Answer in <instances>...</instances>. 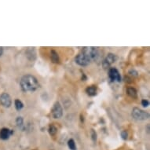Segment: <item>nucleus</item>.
<instances>
[{
	"instance_id": "f257e3e1",
	"label": "nucleus",
	"mask_w": 150,
	"mask_h": 150,
	"mask_svg": "<svg viewBox=\"0 0 150 150\" xmlns=\"http://www.w3.org/2000/svg\"><path fill=\"white\" fill-rule=\"evenodd\" d=\"M20 86L24 92H34L40 87V83L34 76L28 74L22 76L20 81Z\"/></svg>"
},
{
	"instance_id": "f03ea898",
	"label": "nucleus",
	"mask_w": 150,
	"mask_h": 150,
	"mask_svg": "<svg viewBox=\"0 0 150 150\" xmlns=\"http://www.w3.org/2000/svg\"><path fill=\"white\" fill-rule=\"evenodd\" d=\"M131 116L136 120H146L149 118V113L148 112L142 110L139 108H134L131 112Z\"/></svg>"
},
{
	"instance_id": "7ed1b4c3",
	"label": "nucleus",
	"mask_w": 150,
	"mask_h": 150,
	"mask_svg": "<svg viewBox=\"0 0 150 150\" xmlns=\"http://www.w3.org/2000/svg\"><path fill=\"white\" fill-rule=\"evenodd\" d=\"M75 62L77 64H79V66L84 67L87 66V65L91 64V59L84 52L81 51L79 54L76 55V57L75 58Z\"/></svg>"
},
{
	"instance_id": "20e7f679",
	"label": "nucleus",
	"mask_w": 150,
	"mask_h": 150,
	"mask_svg": "<svg viewBox=\"0 0 150 150\" xmlns=\"http://www.w3.org/2000/svg\"><path fill=\"white\" fill-rule=\"evenodd\" d=\"M82 51L84 52L91 58V61H93H93H96L99 57V51L98 48H96V47H84L82 50Z\"/></svg>"
},
{
	"instance_id": "39448f33",
	"label": "nucleus",
	"mask_w": 150,
	"mask_h": 150,
	"mask_svg": "<svg viewBox=\"0 0 150 150\" xmlns=\"http://www.w3.org/2000/svg\"><path fill=\"white\" fill-rule=\"evenodd\" d=\"M52 116L54 119L62 118L63 116V108H62V105L60 104L59 101H56L53 105V108L51 109Z\"/></svg>"
},
{
	"instance_id": "423d86ee",
	"label": "nucleus",
	"mask_w": 150,
	"mask_h": 150,
	"mask_svg": "<svg viewBox=\"0 0 150 150\" xmlns=\"http://www.w3.org/2000/svg\"><path fill=\"white\" fill-rule=\"evenodd\" d=\"M117 59H118V57H117L116 54L109 53V54H107L105 58L103 60V62H102V66H103V68L105 69H108L111 66V64H112L114 62H116Z\"/></svg>"
},
{
	"instance_id": "0eeeda50",
	"label": "nucleus",
	"mask_w": 150,
	"mask_h": 150,
	"mask_svg": "<svg viewBox=\"0 0 150 150\" xmlns=\"http://www.w3.org/2000/svg\"><path fill=\"white\" fill-rule=\"evenodd\" d=\"M108 77L112 82L120 83L122 80L120 73L116 68H109V69H108Z\"/></svg>"
},
{
	"instance_id": "6e6552de",
	"label": "nucleus",
	"mask_w": 150,
	"mask_h": 150,
	"mask_svg": "<svg viewBox=\"0 0 150 150\" xmlns=\"http://www.w3.org/2000/svg\"><path fill=\"white\" fill-rule=\"evenodd\" d=\"M0 103L5 108H10L12 105V99L9 93H3L0 95Z\"/></svg>"
},
{
	"instance_id": "1a4fd4ad",
	"label": "nucleus",
	"mask_w": 150,
	"mask_h": 150,
	"mask_svg": "<svg viewBox=\"0 0 150 150\" xmlns=\"http://www.w3.org/2000/svg\"><path fill=\"white\" fill-rule=\"evenodd\" d=\"M13 134V130H10L9 128L3 127L0 130V138L2 140H7Z\"/></svg>"
},
{
	"instance_id": "9d476101",
	"label": "nucleus",
	"mask_w": 150,
	"mask_h": 150,
	"mask_svg": "<svg viewBox=\"0 0 150 150\" xmlns=\"http://www.w3.org/2000/svg\"><path fill=\"white\" fill-rule=\"evenodd\" d=\"M26 57L30 61H35L36 58V51L35 47H28L25 51Z\"/></svg>"
},
{
	"instance_id": "9b49d317",
	"label": "nucleus",
	"mask_w": 150,
	"mask_h": 150,
	"mask_svg": "<svg viewBox=\"0 0 150 150\" xmlns=\"http://www.w3.org/2000/svg\"><path fill=\"white\" fill-rule=\"evenodd\" d=\"M97 92H98V87L95 85H91V86H87L86 88V94L90 97L96 96Z\"/></svg>"
},
{
	"instance_id": "f8f14e48",
	"label": "nucleus",
	"mask_w": 150,
	"mask_h": 150,
	"mask_svg": "<svg viewBox=\"0 0 150 150\" xmlns=\"http://www.w3.org/2000/svg\"><path fill=\"white\" fill-rule=\"evenodd\" d=\"M50 59H51V62L54 64H59L60 63L59 55L56 50H50Z\"/></svg>"
},
{
	"instance_id": "ddd939ff",
	"label": "nucleus",
	"mask_w": 150,
	"mask_h": 150,
	"mask_svg": "<svg viewBox=\"0 0 150 150\" xmlns=\"http://www.w3.org/2000/svg\"><path fill=\"white\" fill-rule=\"evenodd\" d=\"M127 93L128 96H130L132 98H138V91L135 88L129 86L127 88Z\"/></svg>"
},
{
	"instance_id": "4468645a",
	"label": "nucleus",
	"mask_w": 150,
	"mask_h": 150,
	"mask_svg": "<svg viewBox=\"0 0 150 150\" xmlns=\"http://www.w3.org/2000/svg\"><path fill=\"white\" fill-rule=\"evenodd\" d=\"M16 124H17V127L21 129V130H24V119L21 116H17L16 119Z\"/></svg>"
},
{
	"instance_id": "2eb2a0df",
	"label": "nucleus",
	"mask_w": 150,
	"mask_h": 150,
	"mask_svg": "<svg viewBox=\"0 0 150 150\" xmlns=\"http://www.w3.org/2000/svg\"><path fill=\"white\" fill-rule=\"evenodd\" d=\"M48 132H49L50 135L54 136L56 135V134L57 133V128L54 124H50L48 127Z\"/></svg>"
},
{
	"instance_id": "dca6fc26",
	"label": "nucleus",
	"mask_w": 150,
	"mask_h": 150,
	"mask_svg": "<svg viewBox=\"0 0 150 150\" xmlns=\"http://www.w3.org/2000/svg\"><path fill=\"white\" fill-rule=\"evenodd\" d=\"M14 105H15V108H16V110L17 111H21L24 108V104L21 101L20 99H16L14 101Z\"/></svg>"
},
{
	"instance_id": "f3484780",
	"label": "nucleus",
	"mask_w": 150,
	"mask_h": 150,
	"mask_svg": "<svg viewBox=\"0 0 150 150\" xmlns=\"http://www.w3.org/2000/svg\"><path fill=\"white\" fill-rule=\"evenodd\" d=\"M68 146H69V149L70 150H77L76 142H75V141H74L72 138H71V139H69V140L68 141Z\"/></svg>"
},
{
	"instance_id": "a211bd4d",
	"label": "nucleus",
	"mask_w": 150,
	"mask_h": 150,
	"mask_svg": "<svg viewBox=\"0 0 150 150\" xmlns=\"http://www.w3.org/2000/svg\"><path fill=\"white\" fill-rule=\"evenodd\" d=\"M91 139H92V141H93V142L95 143L97 142V137H98V135H97V132L95 131V130H93V129H91Z\"/></svg>"
},
{
	"instance_id": "6ab92c4d",
	"label": "nucleus",
	"mask_w": 150,
	"mask_h": 150,
	"mask_svg": "<svg viewBox=\"0 0 150 150\" xmlns=\"http://www.w3.org/2000/svg\"><path fill=\"white\" fill-rule=\"evenodd\" d=\"M120 136L123 140H127L128 138V132L126 130H122L120 132Z\"/></svg>"
},
{
	"instance_id": "aec40b11",
	"label": "nucleus",
	"mask_w": 150,
	"mask_h": 150,
	"mask_svg": "<svg viewBox=\"0 0 150 150\" xmlns=\"http://www.w3.org/2000/svg\"><path fill=\"white\" fill-rule=\"evenodd\" d=\"M142 105L143 107H148V106L149 105V101H148L147 99H143L142 101Z\"/></svg>"
},
{
	"instance_id": "412c9836",
	"label": "nucleus",
	"mask_w": 150,
	"mask_h": 150,
	"mask_svg": "<svg viewBox=\"0 0 150 150\" xmlns=\"http://www.w3.org/2000/svg\"><path fill=\"white\" fill-rule=\"evenodd\" d=\"M129 74L131 75V76H138V71H136L135 70H130V71H129Z\"/></svg>"
},
{
	"instance_id": "4be33fe9",
	"label": "nucleus",
	"mask_w": 150,
	"mask_h": 150,
	"mask_svg": "<svg viewBox=\"0 0 150 150\" xmlns=\"http://www.w3.org/2000/svg\"><path fill=\"white\" fill-rule=\"evenodd\" d=\"M82 80L83 81H86V79H87V76H86V74L84 73L83 71H82Z\"/></svg>"
},
{
	"instance_id": "5701e85b",
	"label": "nucleus",
	"mask_w": 150,
	"mask_h": 150,
	"mask_svg": "<svg viewBox=\"0 0 150 150\" xmlns=\"http://www.w3.org/2000/svg\"><path fill=\"white\" fill-rule=\"evenodd\" d=\"M3 47H0V57L3 55Z\"/></svg>"
},
{
	"instance_id": "b1692460",
	"label": "nucleus",
	"mask_w": 150,
	"mask_h": 150,
	"mask_svg": "<svg viewBox=\"0 0 150 150\" xmlns=\"http://www.w3.org/2000/svg\"><path fill=\"white\" fill-rule=\"evenodd\" d=\"M146 131H147V133H149V124H147L146 126Z\"/></svg>"
},
{
	"instance_id": "393cba45",
	"label": "nucleus",
	"mask_w": 150,
	"mask_h": 150,
	"mask_svg": "<svg viewBox=\"0 0 150 150\" xmlns=\"http://www.w3.org/2000/svg\"><path fill=\"white\" fill-rule=\"evenodd\" d=\"M80 117H81V121H82V122H83V121H84L83 116H82V115H81V116H80Z\"/></svg>"
}]
</instances>
